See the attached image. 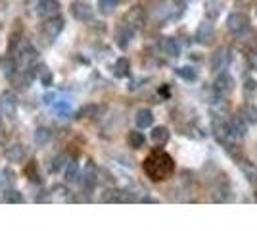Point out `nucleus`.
<instances>
[{
	"label": "nucleus",
	"instance_id": "1",
	"mask_svg": "<svg viewBox=\"0 0 257 231\" xmlns=\"http://www.w3.org/2000/svg\"><path fill=\"white\" fill-rule=\"evenodd\" d=\"M142 168H144L146 176L150 177L152 181H163V179H167V177L173 176V172H175V162H173V158L167 152L156 150V152H152L150 156L144 160Z\"/></svg>",
	"mask_w": 257,
	"mask_h": 231
},
{
	"label": "nucleus",
	"instance_id": "2",
	"mask_svg": "<svg viewBox=\"0 0 257 231\" xmlns=\"http://www.w3.org/2000/svg\"><path fill=\"white\" fill-rule=\"evenodd\" d=\"M65 27V22L64 18H60V16H52V18H46V22L43 23V27H41V35H43L44 43H52L54 39L58 37V35L64 31Z\"/></svg>",
	"mask_w": 257,
	"mask_h": 231
},
{
	"label": "nucleus",
	"instance_id": "3",
	"mask_svg": "<svg viewBox=\"0 0 257 231\" xmlns=\"http://www.w3.org/2000/svg\"><path fill=\"white\" fill-rule=\"evenodd\" d=\"M144 23H146V10L142 6H133L123 16V25L128 27L131 31H137L140 27H144Z\"/></svg>",
	"mask_w": 257,
	"mask_h": 231
},
{
	"label": "nucleus",
	"instance_id": "4",
	"mask_svg": "<svg viewBox=\"0 0 257 231\" xmlns=\"http://www.w3.org/2000/svg\"><path fill=\"white\" fill-rule=\"evenodd\" d=\"M226 27H228V31H230L232 35L246 33L247 27H249V18H247L246 14H242V12H234V14L228 16Z\"/></svg>",
	"mask_w": 257,
	"mask_h": 231
},
{
	"label": "nucleus",
	"instance_id": "5",
	"mask_svg": "<svg viewBox=\"0 0 257 231\" xmlns=\"http://www.w3.org/2000/svg\"><path fill=\"white\" fill-rule=\"evenodd\" d=\"M71 16L79 20V22H92V18H94V12H92V6H88L86 2L83 0H75L73 4H71Z\"/></svg>",
	"mask_w": 257,
	"mask_h": 231
},
{
	"label": "nucleus",
	"instance_id": "6",
	"mask_svg": "<svg viewBox=\"0 0 257 231\" xmlns=\"http://www.w3.org/2000/svg\"><path fill=\"white\" fill-rule=\"evenodd\" d=\"M16 110H18V99L12 91H4L0 95V112L8 118H14L16 116Z\"/></svg>",
	"mask_w": 257,
	"mask_h": 231
},
{
	"label": "nucleus",
	"instance_id": "7",
	"mask_svg": "<svg viewBox=\"0 0 257 231\" xmlns=\"http://www.w3.org/2000/svg\"><path fill=\"white\" fill-rule=\"evenodd\" d=\"M37 48L33 46L31 43H27V41H22V43L18 44V60L25 64V66H31L33 62H37Z\"/></svg>",
	"mask_w": 257,
	"mask_h": 231
},
{
	"label": "nucleus",
	"instance_id": "8",
	"mask_svg": "<svg viewBox=\"0 0 257 231\" xmlns=\"http://www.w3.org/2000/svg\"><path fill=\"white\" fill-rule=\"evenodd\" d=\"M37 14L41 18H52V16H58L60 12V2L58 0H37Z\"/></svg>",
	"mask_w": 257,
	"mask_h": 231
},
{
	"label": "nucleus",
	"instance_id": "9",
	"mask_svg": "<svg viewBox=\"0 0 257 231\" xmlns=\"http://www.w3.org/2000/svg\"><path fill=\"white\" fill-rule=\"evenodd\" d=\"M98 181V170L96 166L92 164V162H88L85 168V172H83V179H81V183H83V189L85 191H92L94 185H96Z\"/></svg>",
	"mask_w": 257,
	"mask_h": 231
},
{
	"label": "nucleus",
	"instance_id": "10",
	"mask_svg": "<svg viewBox=\"0 0 257 231\" xmlns=\"http://www.w3.org/2000/svg\"><path fill=\"white\" fill-rule=\"evenodd\" d=\"M213 39H215V27L211 23L204 22L198 27V31H196V41L200 44H211Z\"/></svg>",
	"mask_w": 257,
	"mask_h": 231
},
{
	"label": "nucleus",
	"instance_id": "11",
	"mask_svg": "<svg viewBox=\"0 0 257 231\" xmlns=\"http://www.w3.org/2000/svg\"><path fill=\"white\" fill-rule=\"evenodd\" d=\"M228 64H230V54H228V50H226V48H219L213 54V58H211V67H213L215 71H223V69L228 67Z\"/></svg>",
	"mask_w": 257,
	"mask_h": 231
},
{
	"label": "nucleus",
	"instance_id": "12",
	"mask_svg": "<svg viewBox=\"0 0 257 231\" xmlns=\"http://www.w3.org/2000/svg\"><path fill=\"white\" fill-rule=\"evenodd\" d=\"M27 156V148L23 144H12L6 148V160L8 162H23Z\"/></svg>",
	"mask_w": 257,
	"mask_h": 231
},
{
	"label": "nucleus",
	"instance_id": "13",
	"mask_svg": "<svg viewBox=\"0 0 257 231\" xmlns=\"http://www.w3.org/2000/svg\"><path fill=\"white\" fill-rule=\"evenodd\" d=\"M161 50L167 56L177 58V56L181 54V43H179L177 39H173V37H165V39L161 41Z\"/></svg>",
	"mask_w": 257,
	"mask_h": 231
},
{
	"label": "nucleus",
	"instance_id": "14",
	"mask_svg": "<svg viewBox=\"0 0 257 231\" xmlns=\"http://www.w3.org/2000/svg\"><path fill=\"white\" fill-rule=\"evenodd\" d=\"M215 89L219 93H230L234 89V79L228 73H225V71H221V75L217 77V81H215Z\"/></svg>",
	"mask_w": 257,
	"mask_h": 231
},
{
	"label": "nucleus",
	"instance_id": "15",
	"mask_svg": "<svg viewBox=\"0 0 257 231\" xmlns=\"http://www.w3.org/2000/svg\"><path fill=\"white\" fill-rule=\"evenodd\" d=\"M0 71L6 77H12L18 71V60L12 56H2L0 58Z\"/></svg>",
	"mask_w": 257,
	"mask_h": 231
},
{
	"label": "nucleus",
	"instance_id": "16",
	"mask_svg": "<svg viewBox=\"0 0 257 231\" xmlns=\"http://www.w3.org/2000/svg\"><path fill=\"white\" fill-rule=\"evenodd\" d=\"M204 8H205V16H207L209 20H217V18L221 16L223 4H221L219 0H205Z\"/></svg>",
	"mask_w": 257,
	"mask_h": 231
},
{
	"label": "nucleus",
	"instance_id": "17",
	"mask_svg": "<svg viewBox=\"0 0 257 231\" xmlns=\"http://www.w3.org/2000/svg\"><path fill=\"white\" fill-rule=\"evenodd\" d=\"M33 139H35V143L39 144V146H44V144L50 143V139H52V131H50L48 127H37L35 133H33Z\"/></svg>",
	"mask_w": 257,
	"mask_h": 231
},
{
	"label": "nucleus",
	"instance_id": "18",
	"mask_svg": "<svg viewBox=\"0 0 257 231\" xmlns=\"http://www.w3.org/2000/svg\"><path fill=\"white\" fill-rule=\"evenodd\" d=\"M228 133L234 135V137H244L246 135V123L242 121L240 116H236L234 120L228 123Z\"/></svg>",
	"mask_w": 257,
	"mask_h": 231
},
{
	"label": "nucleus",
	"instance_id": "19",
	"mask_svg": "<svg viewBox=\"0 0 257 231\" xmlns=\"http://www.w3.org/2000/svg\"><path fill=\"white\" fill-rule=\"evenodd\" d=\"M152 121H154V116H152V112L148 108H142V110L137 112V125H139L140 129L150 127Z\"/></svg>",
	"mask_w": 257,
	"mask_h": 231
},
{
	"label": "nucleus",
	"instance_id": "20",
	"mask_svg": "<svg viewBox=\"0 0 257 231\" xmlns=\"http://www.w3.org/2000/svg\"><path fill=\"white\" fill-rule=\"evenodd\" d=\"M128 71H131V64H128L127 58H119L117 62H115V66H113V73L117 77H127Z\"/></svg>",
	"mask_w": 257,
	"mask_h": 231
},
{
	"label": "nucleus",
	"instance_id": "21",
	"mask_svg": "<svg viewBox=\"0 0 257 231\" xmlns=\"http://www.w3.org/2000/svg\"><path fill=\"white\" fill-rule=\"evenodd\" d=\"M152 141L156 144H165L169 141V131H167V127H156L154 131H152Z\"/></svg>",
	"mask_w": 257,
	"mask_h": 231
},
{
	"label": "nucleus",
	"instance_id": "22",
	"mask_svg": "<svg viewBox=\"0 0 257 231\" xmlns=\"http://www.w3.org/2000/svg\"><path fill=\"white\" fill-rule=\"evenodd\" d=\"M127 143L131 148H140V146H144L146 139H144V135L140 131H131L127 137Z\"/></svg>",
	"mask_w": 257,
	"mask_h": 231
},
{
	"label": "nucleus",
	"instance_id": "23",
	"mask_svg": "<svg viewBox=\"0 0 257 231\" xmlns=\"http://www.w3.org/2000/svg\"><path fill=\"white\" fill-rule=\"evenodd\" d=\"M117 2L119 0H98V10H100V14H104V16H109V14L115 12Z\"/></svg>",
	"mask_w": 257,
	"mask_h": 231
},
{
	"label": "nucleus",
	"instance_id": "24",
	"mask_svg": "<svg viewBox=\"0 0 257 231\" xmlns=\"http://www.w3.org/2000/svg\"><path fill=\"white\" fill-rule=\"evenodd\" d=\"M64 170H65V179H67V181H77V177H79V164H77V162H73V160L67 162Z\"/></svg>",
	"mask_w": 257,
	"mask_h": 231
},
{
	"label": "nucleus",
	"instance_id": "25",
	"mask_svg": "<svg viewBox=\"0 0 257 231\" xmlns=\"http://www.w3.org/2000/svg\"><path fill=\"white\" fill-rule=\"evenodd\" d=\"M131 39H133V31L128 29V27H125L123 25V29H119L117 31V43L121 48H125L128 43H131Z\"/></svg>",
	"mask_w": 257,
	"mask_h": 231
},
{
	"label": "nucleus",
	"instance_id": "26",
	"mask_svg": "<svg viewBox=\"0 0 257 231\" xmlns=\"http://www.w3.org/2000/svg\"><path fill=\"white\" fill-rule=\"evenodd\" d=\"M240 118L246 121H251V123H257V108H253V106H244Z\"/></svg>",
	"mask_w": 257,
	"mask_h": 231
},
{
	"label": "nucleus",
	"instance_id": "27",
	"mask_svg": "<svg viewBox=\"0 0 257 231\" xmlns=\"http://www.w3.org/2000/svg\"><path fill=\"white\" fill-rule=\"evenodd\" d=\"M177 73H179L182 79H188V81L196 79V69H194V67H188V66L179 67V69H177Z\"/></svg>",
	"mask_w": 257,
	"mask_h": 231
},
{
	"label": "nucleus",
	"instance_id": "28",
	"mask_svg": "<svg viewBox=\"0 0 257 231\" xmlns=\"http://www.w3.org/2000/svg\"><path fill=\"white\" fill-rule=\"evenodd\" d=\"M4 200H8V202H23V197H22V193H20V191H14V189H10V191L6 193Z\"/></svg>",
	"mask_w": 257,
	"mask_h": 231
},
{
	"label": "nucleus",
	"instance_id": "29",
	"mask_svg": "<svg viewBox=\"0 0 257 231\" xmlns=\"http://www.w3.org/2000/svg\"><path fill=\"white\" fill-rule=\"evenodd\" d=\"M65 160H67V156H65V154H60V156H56V158H54V170H56V172H60V170H62V168H65V164H67V162H65Z\"/></svg>",
	"mask_w": 257,
	"mask_h": 231
},
{
	"label": "nucleus",
	"instance_id": "30",
	"mask_svg": "<svg viewBox=\"0 0 257 231\" xmlns=\"http://www.w3.org/2000/svg\"><path fill=\"white\" fill-rule=\"evenodd\" d=\"M54 191H56V198H65L67 197V193H69V191H67V189L65 187H60V185H58V187H54Z\"/></svg>",
	"mask_w": 257,
	"mask_h": 231
},
{
	"label": "nucleus",
	"instance_id": "31",
	"mask_svg": "<svg viewBox=\"0 0 257 231\" xmlns=\"http://www.w3.org/2000/svg\"><path fill=\"white\" fill-rule=\"evenodd\" d=\"M255 87H257V83H255V81H253V79H247V81H246V89H247V91H249V89L253 91V89H255Z\"/></svg>",
	"mask_w": 257,
	"mask_h": 231
},
{
	"label": "nucleus",
	"instance_id": "32",
	"mask_svg": "<svg viewBox=\"0 0 257 231\" xmlns=\"http://www.w3.org/2000/svg\"><path fill=\"white\" fill-rule=\"evenodd\" d=\"M251 64H253V67H255V69H257V54L253 56V58H251Z\"/></svg>",
	"mask_w": 257,
	"mask_h": 231
},
{
	"label": "nucleus",
	"instance_id": "33",
	"mask_svg": "<svg viewBox=\"0 0 257 231\" xmlns=\"http://www.w3.org/2000/svg\"><path fill=\"white\" fill-rule=\"evenodd\" d=\"M0 131H2V121H0Z\"/></svg>",
	"mask_w": 257,
	"mask_h": 231
},
{
	"label": "nucleus",
	"instance_id": "34",
	"mask_svg": "<svg viewBox=\"0 0 257 231\" xmlns=\"http://www.w3.org/2000/svg\"><path fill=\"white\" fill-rule=\"evenodd\" d=\"M255 198H257V193H255Z\"/></svg>",
	"mask_w": 257,
	"mask_h": 231
}]
</instances>
